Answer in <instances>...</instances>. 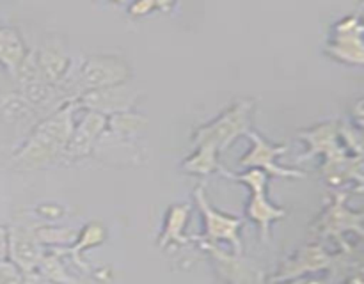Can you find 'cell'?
<instances>
[{
    "label": "cell",
    "instance_id": "1",
    "mask_svg": "<svg viewBox=\"0 0 364 284\" xmlns=\"http://www.w3.org/2000/svg\"><path fill=\"white\" fill-rule=\"evenodd\" d=\"M77 110V103H66L55 112L38 121L23 146L13 155L11 162L27 169H36L63 158L73 133Z\"/></svg>",
    "mask_w": 364,
    "mask_h": 284
},
{
    "label": "cell",
    "instance_id": "2",
    "mask_svg": "<svg viewBox=\"0 0 364 284\" xmlns=\"http://www.w3.org/2000/svg\"><path fill=\"white\" fill-rule=\"evenodd\" d=\"M299 137L306 141V144H309V151L297 158V163L322 153L326 158L322 165V174L327 183L341 185L348 180H358V183H361V156L352 158L343 149L340 138H338L340 137V123L336 121L322 123L309 130L299 131Z\"/></svg>",
    "mask_w": 364,
    "mask_h": 284
},
{
    "label": "cell",
    "instance_id": "3",
    "mask_svg": "<svg viewBox=\"0 0 364 284\" xmlns=\"http://www.w3.org/2000/svg\"><path fill=\"white\" fill-rule=\"evenodd\" d=\"M255 103L244 99L224 110L215 121L199 126L192 135L194 146H208L217 153L226 151L233 141L251 130V112Z\"/></svg>",
    "mask_w": 364,
    "mask_h": 284
},
{
    "label": "cell",
    "instance_id": "4",
    "mask_svg": "<svg viewBox=\"0 0 364 284\" xmlns=\"http://www.w3.org/2000/svg\"><path fill=\"white\" fill-rule=\"evenodd\" d=\"M194 197L199 209H201L203 219H205V236H203V241L215 245L223 240L230 241L235 248V254H242L244 245H242L240 227L244 220L238 219V217L224 215V213L217 212L208 202V197H206V192L203 187H198V190L194 192Z\"/></svg>",
    "mask_w": 364,
    "mask_h": 284
},
{
    "label": "cell",
    "instance_id": "5",
    "mask_svg": "<svg viewBox=\"0 0 364 284\" xmlns=\"http://www.w3.org/2000/svg\"><path fill=\"white\" fill-rule=\"evenodd\" d=\"M347 195L336 192L327 206L326 212L320 215V219L313 224V233L318 236H334L338 238L341 245H343V238L341 234L345 231H355L358 234H363V215L359 212H352L347 208Z\"/></svg>",
    "mask_w": 364,
    "mask_h": 284
},
{
    "label": "cell",
    "instance_id": "6",
    "mask_svg": "<svg viewBox=\"0 0 364 284\" xmlns=\"http://www.w3.org/2000/svg\"><path fill=\"white\" fill-rule=\"evenodd\" d=\"M139 92L128 87L127 84L112 85V87L96 89V91H87L77 99L78 109L89 110V112L102 114V116L110 117L114 114L130 112L132 106L137 103Z\"/></svg>",
    "mask_w": 364,
    "mask_h": 284
},
{
    "label": "cell",
    "instance_id": "7",
    "mask_svg": "<svg viewBox=\"0 0 364 284\" xmlns=\"http://www.w3.org/2000/svg\"><path fill=\"white\" fill-rule=\"evenodd\" d=\"M326 53L341 62L363 64V25L359 16L352 14V16L338 21V25L334 27L333 39L326 46Z\"/></svg>",
    "mask_w": 364,
    "mask_h": 284
},
{
    "label": "cell",
    "instance_id": "8",
    "mask_svg": "<svg viewBox=\"0 0 364 284\" xmlns=\"http://www.w3.org/2000/svg\"><path fill=\"white\" fill-rule=\"evenodd\" d=\"M45 248L36 238L34 227L13 226L7 229V258L21 273H32L41 263Z\"/></svg>",
    "mask_w": 364,
    "mask_h": 284
},
{
    "label": "cell",
    "instance_id": "9",
    "mask_svg": "<svg viewBox=\"0 0 364 284\" xmlns=\"http://www.w3.org/2000/svg\"><path fill=\"white\" fill-rule=\"evenodd\" d=\"M249 138L252 141V149L240 158V165L247 167V169H259L267 174V176H276V178H302L304 174L301 170H291V169H283L276 163L277 156L284 155L288 151V146H274L269 141L262 137L256 131L249 130L247 133Z\"/></svg>",
    "mask_w": 364,
    "mask_h": 284
},
{
    "label": "cell",
    "instance_id": "10",
    "mask_svg": "<svg viewBox=\"0 0 364 284\" xmlns=\"http://www.w3.org/2000/svg\"><path fill=\"white\" fill-rule=\"evenodd\" d=\"M334 263H336V258L327 254L318 244L304 245L281 265L276 275L272 277V283H287V280L299 279L304 273L331 268L334 266Z\"/></svg>",
    "mask_w": 364,
    "mask_h": 284
},
{
    "label": "cell",
    "instance_id": "11",
    "mask_svg": "<svg viewBox=\"0 0 364 284\" xmlns=\"http://www.w3.org/2000/svg\"><path fill=\"white\" fill-rule=\"evenodd\" d=\"M201 247L212 256L220 277L228 284H265L262 270L242 258V254L230 256L215 244H208V241H201Z\"/></svg>",
    "mask_w": 364,
    "mask_h": 284
},
{
    "label": "cell",
    "instance_id": "12",
    "mask_svg": "<svg viewBox=\"0 0 364 284\" xmlns=\"http://www.w3.org/2000/svg\"><path fill=\"white\" fill-rule=\"evenodd\" d=\"M105 126H107L105 116L85 110L82 119L78 121V123H75L73 133H71L70 142H68L66 151H64V158L78 160L91 155L96 142L103 137Z\"/></svg>",
    "mask_w": 364,
    "mask_h": 284
},
{
    "label": "cell",
    "instance_id": "13",
    "mask_svg": "<svg viewBox=\"0 0 364 284\" xmlns=\"http://www.w3.org/2000/svg\"><path fill=\"white\" fill-rule=\"evenodd\" d=\"M32 59H34L39 75L52 85L59 84L64 75L70 71V59H68L66 48H64L63 43L55 41V39L43 43L38 50H34Z\"/></svg>",
    "mask_w": 364,
    "mask_h": 284
},
{
    "label": "cell",
    "instance_id": "14",
    "mask_svg": "<svg viewBox=\"0 0 364 284\" xmlns=\"http://www.w3.org/2000/svg\"><path fill=\"white\" fill-rule=\"evenodd\" d=\"M105 238H107V231L105 227H103V224L92 220V222H89L87 226L82 229V233L75 238V244L68 245V247H52L50 251H52L53 254L59 256V258L70 256L78 268L84 270V272H89V265L82 259V252L87 251V248L102 245L103 241H105Z\"/></svg>",
    "mask_w": 364,
    "mask_h": 284
},
{
    "label": "cell",
    "instance_id": "15",
    "mask_svg": "<svg viewBox=\"0 0 364 284\" xmlns=\"http://www.w3.org/2000/svg\"><path fill=\"white\" fill-rule=\"evenodd\" d=\"M23 38L13 27H0V64L7 70V73L16 78L21 64L27 59Z\"/></svg>",
    "mask_w": 364,
    "mask_h": 284
},
{
    "label": "cell",
    "instance_id": "16",
    "mask_svg": "<svg viewBox=\"0 0 364 284\" xmlns=\"http://www.w3.org/2000/svg\"><path fill=\"white\" fill-rule=\"evenodd\" d=\"M247 217L258 224L259 236H262V241L265 244V241L270 240V224L274 220L284 219L287 217V209L269 202L267 192H256V194H252L251 201H249Z\"/></svg>",
    "mask_w": 364,
    "mask_h": 284
},
{
    "label": "cell",
    "instance_id": "17",
    "mask_svg": "<svg viewBox=\"0 0 364 284\" xmlns=\"http://www.w3.org/2000/svg\"><path fill=\"white\" fill-rule=\"evenodd\" d=\"M188 213H191V206L188 204H173L167 209L164 233L159 238L160 247H169L171 244L181 247V245L191 244L192 238L185 236V226H187Z\"/></svg>",
    "mask_w": 364,
    "mask_h": 284
},
{
    "label": "cell",
    "instance_id": "18",
    "mask_svg": "<svg viewBox=\"0 0 364 284\" xmlns=\"http://www.w3.org/2000/svg\"><path fill=\"white\" fill-rule=\"evenodd\" d=\"M36 110L25 102L20 92H2L0 94V119L4 123L16 124L32 121L36 117Z\"/></svg>",
    "mask_w": 364,
    "mask_h": 284
},
{
    "label": "cell",
    "instance_id": "19",
    "mask_svg": "<svg viewBox=\"0 0 364 284\" xmlns=\"http://www.w3.org/2000/svg\"><path fill=\"white\" fill-rule=\"evenodd\" d=\"M146 126H148V119L141 114H135L130 110V112L114 114V116L107 117V126L103 133L110 131L116 137H130V135H135Z\"/></svg>",
    "mask_w": 364,
    "mask_h": 284
},
{
    "label": "cell",
    "instance_id": "20",
    "mask_svg": "<svg viewBox=\"0 0 364 284\" xmlns=\"http://www.w3.org/2000/svg\"><path fill=\"white\" fill-rule=\"evenodd\" d=\"M219 165L220 163L217 162V151L213 148H208V146H198V149L181 163L185 173L199 174V176H206Z\"/></svg>",
    "mask_w": 364,
    "mask_h": 284
},
{
    "label": "cell",
    "instance_id": "21",
    "mask_svg": "<svg viewBox=\"0 0 364 284\" xmlns=\"http://www.w3.org/2000/svg\"><path fill=\"white\" fill-rule=\"evenodd\" d=\"M36 272H38L43 279L52 280V283L57 284H78V280L75 279V277H71L70 273L64 270V265L63 261H60L59 256L53 254L52 251H45L41 263H39V266L36 268Z\"/></svg>",
    "mask_w": 364,
    "mask_h": 284
},
{
    "label": "cell",
    "instance_id": "22",
    "mask_svg": "<svg viewBox=\"0 0 364 284\" xmlns=\"http://www.w3.org/2000/svg\"><path fill=\"white\" fill-rule=\"evenodd\" d=\"M36 238L41 245H52V247H64L71 245L77 238V233L73 229L66 227H52V226H39L34 229Z\"/></svg>",
    "mask_w": 364,
    "mask_h": 284
},
{
    "label": "cell",
    "instance_id": "23",
    "mask_svg": "<svg viewBox=\"0 0 364 284\" xmlns=\"http://www.w3.org/2000/svg\"><path fill=\"white\" fill-rule=\"evenodd\" d=\"M0 284H25L23 273L11 261H0Z\"/></svg>",
    "mask_w": 364,
    "mask_h": 284
},
{
    "label": "cell",
    "instance_id": "24",
    "mask_svg": "<svg viewBox=\"0 0 364 284\" xmlns=\"http://www.w3.org/2000/svg\"><path fill=\"white\" fill-rule=\"evenodd\" d=\"M173 4H164V2H149V0H146V2H135L132 4L130 7H128V13L132 14V16H146V14L153 13V11L156 9H167V7H171Z\"/></svg>",
    "mask_w": 364,
    "mask_h": 284
},
{
    "label": "cell",
    "instance_id": "25",
    "mask_svg": "<svg viewBox=\"0 0 364 284\" xmlns=\"http://www.w3.org/2000/svg\"><path fill=\"white\" fill-rule=\"evenodd\" d=\"M36 212H38L39 215L45 217V219H48V220H57V219H60V217L64 215V208H63V206L50 204V202L38 206V208H36Z\"/></svg>",
    "mask_w": 364,
    "mask_h": 284
},
{
    "label": "cell",
    "instance_id": "26",
    "mask_svg": "<svg viewBox=\"0 0 364 284\" xmlns=\"http://www.w3.org/2000/svg\"><path fill=\"white\" fill-rule=\"evenodd\" d=\"M23 283L25 284H57L52 283V280H46L39 275L38 272H32V273H25L23 275Z\"/></svg>",
    "mask_w": 364,
    "mask_h": 284
},
{
    "label": "cell",
    "instance_id": "27",
    "mask_svg": "<svg viewBox=\"0 0 364 284\" xmlns=\"http://www.w3.org/2000/svg\"><path fill=\"white\" fill-rule=\"evenodd\" d=\"M7 259V229L0 226V261Z\"/></svg>",
    "mask_w": 364,
    "mask_h": 284
},
{
    "label": "cell",
    "instance_id": "28",
    "mask_svg": "<svg viewBox=\"0 0 364 284\" xmlns=\"http://www.w3.org/2000/svg\"><path fill=\"white\" fill-rule=\"evenodd\" d=\"M270 284H329L326 279H306V277H299V279L287 280V283H270Z\"/></svg>",
    "mask_w": 364,
    "mask_h": 284
}]
</instances>
